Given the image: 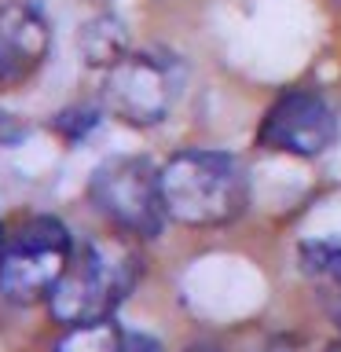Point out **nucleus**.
<instances>
[{
	"label": "nucleus",
	"mask_w": 341,
	"mask_h": 352,
	"mask_svg": "<svg viewBox=\"0 0 341 352\" xmlns=\"http://www.w3.org/2000/svg\"><path fill=\"white\" fill-rule=\"evenodd\" d=\"M140 253L125 239H92L70 257L63 279L48 294L52 319L63 327H81L110 319L140 279Z\"/></svg>",
	"instance_id": "2"
},
{
	"label": "nucleus",
	"mask_w": 341,
	"mask_h": 352,
	"mask_svg": "<svg viewBox=\"0 0 341 352\" xmlns=\"http://www.w3.org/2000/svg\"><path fill=\"white\" fill-rule=\"evenodd\" d=\"M184 88V66L165 52H125L107 66L103 107L129 125H158Z\"/></svg>",
	"instance_id": "4"
},
{
	"label": "nucleus",
	"mask_w": 341,
	"mask_h": 352,
	"mask_svg": "<svg viewBox=\"0 0 341 352\" xmlns=\"http://www.w3.org/2000/svg\"><path fill=\"white\" fill-rule=\"evenodd\" d=\"M162 202L176 224H231L250 202L246 169L224 151H180L162 165Z\"/></svg>",
	"instance_id": "1"
},
{
	"label": "nucleus",
	"mask_w": 341,
	"mask_h": 352,
	"mask_svg": "<svg viewBox=\"0 0 341 352\" xmlns=\"http://www.w3.org/2000/svg\"><path fill=\"white\" fill-rule=\"evenodd\" d=\"M22 77H30L26 63H22L19 55L11 52V44L0 37V85H15V81H22Z\"/></svg>",
	"instance_id": "12"
},
{
	"label": "nucleus",
	"mask_w": 341,
	"mask_h": 352,
	"mask_svg": "<svg viewBox=\"0 0 341 352\" xmlns=\"http://www.w3.org/2000/svg\"><path fill=\"white\" fill-rule=\"evenodd\" d=\"M118 352H162V345L151 334H121V349Z\"/></svg>",
	"instance_id": "13"
},
{
	"label": "nucleus",
	"mask_w": 341,
	"mask_h": 352,
	"mask_svg": "<svg viewBox=\"0 0 341 352\" xmlns=\"http://www.w3.org/2000/svg\"><path fill=\"white\" fill-rule=\"evenodd\" d=\"M334 316H338V327H341V301H338V308H334Z\"/></svg>",
	"instance_id": "14"
},
{
	"label": "nucleus",
	"mask_w": 341,
	"mask_h": 352,
	"mask_svg": "<svg viewBox=\"0 0 341 352\" xmlns=\"http://www.w3.org/2000/svg\"><path fill=\"white\" fill-rule=\"evenodd\" d=\"M121 349V330L110 319H96V323L66 327L55 352H118Z\"/></svg>",
	"instance_id": "9"
},
{
	"label": "nucleus",
	"mask_w": 341,
	"mask_h": 352,
	"mask_svg": "<svg viewBox=\"0 0 341 352\" xmlns=\"http://www.w3.org/2000/svg\"><path fill=\"white\" fill-rule=\"evenodd\" d=\"M301 264L316 275H330L341 283V242H305Z\"/></svg>",
	"instance_id": "10"
},
{
	"label": "nucleus",
	"mask_w": 341,
	"mask_h": 352,
	"mask_svg": "<svg viewBox=\"0 0 341 352\" xmlns=\"http://www.w3.org/2000/svg\"><path fill=\"white\" fill-rule=\"evenodd\" d=\"M0 250H4V239H0Z\"/></svg>",
	"instance_id": "16"
},
{
	"label": "nucleus",
	"mask_w": 341,
	"mask_h": 352,
	"mask_svg": "<svg viewBox=\"0 0 341 352\" xmlns=\"http://www.w3.org/2000/svg\"><path fill=\"white\" fill-rule=\"evenodd\" d=\"M55 125H59V132L66 140H81L88 129L99 125V114H96V110H63Z\"/></svg>",
	"instance_id": "11"
},
{
	"label": "nucleus",
	"mask_w": 341,
	"mask_h": 352,
	"mask_svg": "<svg viewBox=\"0 0 341 352\" xmlns=\"http://www.w3.org/2000/svg\"><path fill=\"white\" fill-rule=\"evenodd\" d=\"M0 37L11 44V52L26 63V70L33 74L44 63V55L52 48V30L48 19L41 15V8L26 4V0H11L0 8Z\"/></svg>",
	"instance_id": "7"
},
{
	"label": "nucleus",
	"mask_w": 341,
	"mask_h": 352,
	"mask_svg": "<svg viewBox=\"0 0 341 352\" xmlns=\"http://www.w3.org/2000/svg\"><path fill=\"white\" fill-rule=\"evenodd\" d=\"M96 209L125 235L151 239L165 224L162 202V169H154L147 158H110L92 173L88 184Z\"/></svg>",
	"instance_id": "5"
},
{
	"label": "nucleus",
	"mask_w": 341,
	"mask_h": 352,
	"mask_svg": "<svg viewBox=\"0 0 341 352\" xmlns=\"http://www.w3.org/2000/svg\"><path fill=\"white\" fill-rule=\"evenodd\" d=\"M334 136H338L334 107L323 96L301 92V88L275 99L257 132L261 147L294 154V158H316L334 143Z\"/></svg>",
	"instance_id": "6"
},
{
	"label": "nucleus",
	"mask_w": 341,
	"mask_h": 352,
	"mask_svg": "<svg viewBox=\"0 0 341 352\" xmlns=\"http://www.w3.org/2000/svg\"><path fill=\"white\" fill-rule=\"evenodd\" d=\"M74 257V239L63 220L30 217L0 250V294L15 305H33L55 290Z\"/></svg>",
	"instance_id": "3"
},
{
	"label": "nucleus",
	"mask_w": 341,
	"mask_h": 352,
	"mask_svg": "<svg viewBox=\"0 0 341 352\" xmlns=\"http://www.w3.org/2000/svg\"><path fill=\"white\" fill-rule=\"evenodd\" d=\"M77 44H81V55H85L88 66H114L121 55L129 52V33L118 19L99 15L81 30Z\"/></svg>",
	"instance_id": "8"
},
{
	"label": "nucleus",
	"mask_w": 341,
	"mask_h": 352,
	"mask_svg": "<svg viewBox=\"0 0 341 352\" xmlns=\"http://www.w3.org/2000/svg\"><path fill=\"white\" fill-rule=\"evenodd\" d=\"M327 352H341V341H338V345H330V349H327Z\"/></svg>",
	"instance_id": "15"
}]
</instances>
